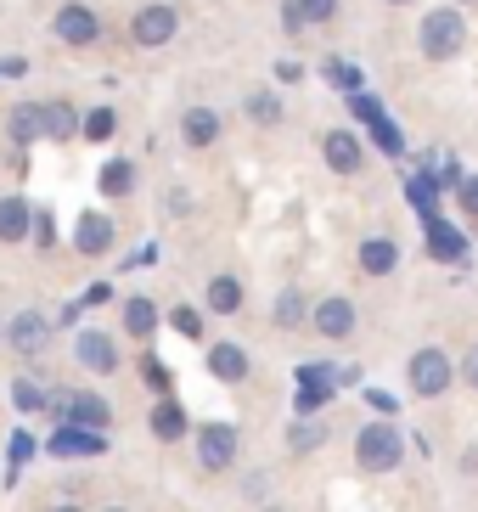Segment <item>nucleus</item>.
Returning <instances> with one entry per match:
<instances>
[{
  "label": "nucleus",
  "mask_w": 478,
  "mask_h": 512,
  "mask_svg": "<svg viewBox=\"0 0 478 512\" xmlns=\"http://www.w3.org/2000/svg\"><path fill=\"white\" fill-rule=\"evenodd\" d=\"M180 29V12L175 6H141V12L130 17V34H135V46H169Z\"/></svg>",
  "instance_id": "obj_7"
},
{
  "label": "nucleus",
  "mask_w": 478,
  "mask_h": 512,
  "mask_svg": "<svg viewBox=\"0 0 478 512\" xmlns=\"http://www.w3.org/2000/svg\"><path fill=\"white\" fill-rule=\"evenodd\" d=\"M422 57L428 62H450L456 51L467 46V17L456 12V6H439V12H428L422 17Z\"/></svg>",
  "instance_id": "obj_3"
},
{
  "label": "nucleus",
  "mask_w": 478,
  "mask_h": 512,
  "mask_svg": "<svg viewBox=\"0 0 478 512\" xmlns=\"http://www.w3.org/2000/svg\"><path fill=\"white\" fill-rule=\"evenodd\" d=\"M51 29H57L62 46H96L102 40V17L90 12V6H62Z\"/></svg>",
  "instance_id": "obj_8"
},
{
  "label": "nucleus",
  "mask_w": 478,
  "mask_h": 512,
  "mask_svg": "<svg viewBox=\"0 0 478 512\" xmlns=\"http://www.w3.org/2000/svg\"><path fill=\"white\" fill-rule=\"evenodd\" d=\"M12 400H17V411H45V406H51V394H45L34 377H17V383H12Z\"/></svg>",
  "instance_id": "obj_28"
},
{
  "label": "nucleus",
  "mask_w": 478,
  "mask_h": 512,
  "mask_svg": "<svg viewBox=\"0 0 478 512\" xmlns=\"http://www.w3.org/2000/svg\"><path fill=\"white\" fill-rule=\"evenodd\" d=\"M315 445H327V428H321V422H299L293 439H287V451H293V456H310Z\"/></svg>",
  "instance_id": "obj_29"
},
{
  "label": "nucleus",
  "mask_w": 478,
  "mask_h": 512,
  "mask_svg": "<svg viewBox=\"0 0 478 512\" xmlns=\"http://www.w3.org/2000/svg\"><path fill=\"white\" fill-rule=\"evenodd\" d=\"M74 248L79 254H107V248H113V220H107V214H85L79 231H74Z\"/></svg>",
  "instance_id": "obj_17"
},
{
  "label": "nucleus",
  "mask_w": 478,
  "mask_h": 512,
  "mask_svg": "<svg viewBox=\"0 0 478 512\" xmlns=\"http://www.w3.org/2000/svg\"><path fill=\"white\" fill-rule=\"evenodd\" d=\"M34 226V203L29 197H0V242H23Z\"/></svg>",
  "instance_id": "obj_14"
},
{
  "label": "nucleus",
  "mask_w": 478,
  "mask_h": 512,
  "mask_svg": "<svg viewBox=\"0 0 478 512\" xmlns=\"http://www.w3.org/2000/svg\"><path fill=\"white\" fill-rule=\"evenodd\" d=\"M310 316V304H304L299 287H287V293H276V304H270V321L276 327H299V321Z\"/></svg>",
  "instance_id": "obj_23"
},
{
  "label": "nucleus",
  "mask_w": 478,
  "mask_h": 512,
  "mask_svg": "<svg viewBox=\"0 0 478 512\" xmlns=\"http://www.w3.org/2000/svg\"><path fill=\"white\" fill-rule=\"evenodd\" d=\"M299 12H304V23H310V29H321V23H332V17H338V0H299Z\"/></svg>",
  "instance_id": "obj_32"
},
{
  "label": "nucleus",
  "mask_w": 478,
  "mask_h": 512,
  "mask_svg": "<svg viewBox=\"0 0 478 512\" xmlns=\"http://www.w3.org/2000/svg\"><path fill=\"white\" fill-rule=\"evenodd\" d=\"M372 130H377V141H383V147H389V152H400V130H394L389 119H377Z\"/></svg>",
  "instance_id": "obj_39"
},
{
  "label": "nucleus",
  "mask_w": 478,
  "mask_h": 512,
  "mask_svg": "<svg viewBox=\"0 0 478 512\" xmlns=\"http://www.w3.org/2000/svg\"><path fill=\"white\" fill-rule=\"evenodd\" d=\"M248 113H254V124H276L282 119V102H276L270 91H254L248 96Z\"/></svg>",
  "instance_id": "obj_30"
},
{
  "label": "nucleus",
  "mask_w": 478,
  "mask_h": 512,
  "mask_svg": "<svg viewBox=\"0 0 478 512\" xmlns=\"http://www.w3.org/2000/svg\"><path fill=\"white\" fill-rule=\"evenodd\" d=\"M180 141H186V147H214V141H220V113H214V107H186Z\"/></svg>",
  "instance_id": "obj_13"
},
{
  "label": "nucleus",
  "mask_w": 478,
  "mask_h": 512,
  "mask_svg": "<svg viewBox=\"0 0 478 512\" xmlns=\"http://www.w3.org/2000/svg\"><path fill=\"white\" fill-rule=\"evenodd\" d=\"M355 259H360V271H366V276H389L394 265H400V248H394L389 237H366Z\"/></svg>",
  "instance_id": "obj_15"
},
{
  "label": "nucleus",
  "mask_w": 478,
  "mask_h": 512,
  "mask_svg": "<svg viewBox=\"0 0 478 512\" xmlns=\"http://www.w3.org/2000/svg\"><path fill=\"white\" fill-rule=\"evenodd\" d=\"M405 462V434L394 422H366L355 434V467L360 473H394Z\"/></svg>",
  "instance_id": "obj_1"
},
{
  "label": "nucleus",
  "mask_w": 478,
  "mask_h": 512,
  "mask_svg": "<svg viewBox=\"0 0 478 512\" xmlns=\"http://www.w3.org/2000/svg\"><path fill=\"white\" fill-rule=\"evenodd\" d=\"M428 248H434V259H462L467 254V237L456 226H445V220H428Z\"/></svg>",
  "instance_id": "obj_21"
},
{
  "label": "nucleus",
  "mask_w": 478,
  "mask_h": 512,
  "mask_svg": "<svg viewBox=\"0 0 478 512\" xmlns=\"http://www.w3.org/2000/svg\"><path fill=\"white\" fill-rule=\"evenodd\" d=\"M74 361L85 366V372H113V366H119V349H113V338H107V332H79L74 338Z\"/></svg>",
  "instance_id": "obj_12"
},
{
  "label": "nucleus",
  "mask_w": 478,
  "mask_h": 512,
  "mask_svg": "<svg viewBox=\"0 0 478 512\" xmlns=\"http://www.w3.org/2000/svg\"><path fill=\"white\" fill-rule=\"evenodd\" d=\"M0 344H6V327H0Z\"/></svg>",
  "instance_id": "obj_47"
},
{
  "label": "nucleus",
  "mask_w": 478,
  "mask_h": 512,
  "mask_svg": "<svg viewBox=\"0 0 478 512\" xmlns=\"http://www.w3.org/2000/svg\"><path fill=\"white\" fill-rule=\"evenodd\" d=\"M209 372L220 377V383H242V377H248V355H242L237 344H214L209 349Z\"/></svg>",
  "instance_id": "obj_19"
},
{
  "label": "nucleus",
  "mask_w": 478,
  "mask_h": 512,
  "mask_svg": "<svg viewBox=\"0 0 478 512\" xmlns=\"http://www.w3.org/2000/svg\"><path fill=\"white\" fill-rule=\"evenodd\" d=\"M237 451H242V434L231 428V422H209V428H197V467H203V473H231Z\"/></svg>",
  "instance_id": "obj_5"
},
{
  "label": "nucleus",
  "mask_w": 478,
  "mask_h": 512,
  "mask_svg": "<svg viewBox=\"0 0 478 512\" xmlns=\"http://www.w3.org/2000/svg\"><path fill=\"white\" fill-rule=\"evenodd\" d=\"M29 237L40 242L45 254H51V242H57V220H51V214H40V209H34V226H29Z\"/></svg>",
  "instance_id": "obj_33"
},
{
  "label": "nucleus",
  "mask_w": 478,
  "mask_h": 512,
  "mask_svg": "<svg viewBox=\"0 0 478 512\" xmlns=\"http://www.w3.org/2000/svg\"><path fill=\"white\" fill-rule=\"evenodd\" d=\"M113 130H119V113H113V107H90L85 119H79V136L85 141H107Z\"/></svg>",
  "instance_id": "obj_26"
},
{
  "label": "nucleus",
  "mask_w": 478,
  "mask_h": 512,
  "mask_svg": "<svg viewBox=\"0 0 478 512\" xmlns=\"http://www.w3.org/2000/svg\"><path fill=\"white\" fill-rule=\"evenodd\" d=\"M299 411H321L332 400V366H304L299 372Z\"/></svg>",
  "instance_id": "obj_16"
},
{
  "label": "nucleus",
  "mask_w": 478,
  "mask_h": 512,
  "mask_svg": "<svg viewBox=\"0 0 478 512\" xmlns=\"http://www.w3.org/2000/svg\"><path fill=\"white\" fill-rule=\"evenodd\" d=\"M45 451H51V456H102L107 451V434H90V428L62 422L57 434L45 439Z\"/></svg>",
  "instance_id": "obj_11"
},
{
  "label": "nucleus",
  "mask_w": 478,
  "mask_h": 512,
  "mask_svg": "<svg viewBox=\"0 0 478 512\" xmlns=\"http://www.w3.org/2000/svg\"><path fill=\"white\" fill-rule=\"evenodd\" d=\"M124 327H130L135 338H152V332H158V304H152V299H130V304H124Z\"/></svg>",
  "instance_id": "obj_24"
},
{
  "label": "nucleus",
  "mask_w": 478,
  "mask_h": 512,
  "mask_svg": "<svg viewBox=\"0 0 478 512\" xmlns=\"http://www.w3.org/2000/svg\"><path fill=\"white\" fill-rule=\"evenodd\" d=\"M327 79L338 85V91H355V85H360V68H349V62H327Z\"/></svg>",
  "instance_id": "obj_34"
},
{
  "label": "nucleus",
  "mask_w": 478,
  "mask_h": 512,
  "mask_svg": "<svg viewBox=\"0 0 478 512\" xmlns=\"http://www.w3.org/2000/svg\"><path fill=\"white\" fill-rule=\"evenodd\" d=\"M203 304H209L214 316H237V310H242V282H237V276H214L209 293H203Z\"/></svg>",
  "instance_id": "obj_20"
},
{
  "label": "nucleus",
  "mask_w": 478,
  "mask_h": 512,
  "mask_svg": "<svg viewBox=\"0 0 478 512\" xmlns=\"http://www.w3.org/2000/svg\"><path fill=\"white\" fill-rule=\"evenodd\" d=\"M405 383H411V394L417 400H439V394L456 383V366H450V355L439 344H422L411 361H405Z\"/></svg>",
  "instance_id": "obj_4"
},
{
  "label": "nucleus",
  "mask_w": 478,
  "mask_h": 512,
  "mask_svg": "<svg viewBox=\"0 0 478 512\" xmlns=\"http://www.w3.org/2000/svg\"><path fill=\"white\" fill-rule=\"evenodd\" d=\"M310 321H315L321 338H349V332H355V304H349L344 293H332V299H321L310 310Z\"/></svg>",
  "instance_id": "obj_10"
},
{
  "label": "nucleus",
  "mask_w": 478,
  "mask_h": 512,
  "mask_svg": "<svg viewBox=\"0 0 478 512\" xmlns=\"http://www.w3.org/2000/svg\"><path fill=\"white\" fill-rule=\"evenodd\" d=\"M135 186V164L130 158H113V164L102 169V197H124Z\"/></svg>",
  "instance_id": "obj_27"
},
{
  "label": "nucleus",
  "mask_w": 478,
  "mask_h": 512,
  "mask_svg": "<svg viewBox=\"0 0 478 512\" xmlns=\"http://www.w3.org/2000/svg\"><path fill=\"white\" fill-rule=\"evenodd\" d=\"M51 512H79V507H74V501H62V507H51Z\"/></svg>",
  "instance_id": "obj_43"
},
{
  "label": "nucleus",
  "mask_w": 478,
  "mask_h": 512,
  "mask_svg": "<svg viewBox=\"0 0 478 512\" xmlns=\"http://www.w3.org/2000/svg\"><path fill=\"white\" fill-rule=\"evenodd\" d=\"M12 141L17 147H29V141H40L45 136V102H23V107H12Z\"/></svg>",
  "instance_id": "obj_18"
},
{
  "label": "nucleus",
  "mask_w": 478,
  "mask_h": 512,
  "mask_svg": "<svg viewBox=\"0 0 478 512\" xmlns=\"http://www.w3.org/2000/svg\"><path fill=\"white\" fill-rule=\"evenodd\" d=\"M355 113H360L366 124H377V119H383V102H377V96H360V91H355Z\"/></svg>",
  "instance_id": "obj_36"
},
{
  "label": "nucleus",
  "mask_w": 478,
  "mask_h": 512,
  "mask_svg": "<svg viewBox=\"0 0 478 512\" xmlns=\"http://www.w3.org/2000/svg\"><path fill=\"white\" fill-rule=\"evenodd\" d=\"M169 327H175L180 338H203V310H192V304H180L175 316H169Z\"/></svg>",
  "instance_id": "obj_31"
},
{
  "label": "nucleus",
  "mask_w": 478,
  "mask_h": 512,
  "mask_svg": "<svg viewBox=\"0 0 478 512\" xmlns=\"http://www.w3.org/2000/svg\"><path fill=\"white\" fill-rule=\"evenodd\" d=\"M462 383L478 389V344H467V355H462Z\"/></svg>",
  "instance_id": "obj_38"
},
{
  "label": "nucleus",
  "mask_w": 478,
  "mask_h": 512,
  "mask_svg": "<svg viewBox=\"0 0 478 512\" xmlns=\"http://www.w3.org/2000/svg\"><path fill=\"white\" fill-rule=\"evenodd\" d=\"M102 512H130V507H102Z\"/></svg>",
  "instance_id": "obj_44"
},
{
  "label": "nucleus",
  "mask_w": 478,
  "mask_h": 512,
  "mask_svg": "<svg viewBox=\"0 0 478 512\" xmlns=\"http://www.w3.org/2000/svg\"><path fill=\"white\" fill-rule=\"evenodd\" d=\"M276 79H282V85H299L304 68H299V62H276Z\"/></svg>",
  "instance_id": "obj_40"
},
{
  "label": "nucleus",
  "mask_w": 478,
  "mask_h": 512,
  "mask_svg": "<svg viewBox=\"0 0 478 512\" xmlns=\"http://www.w3.org/2000/svg\"><path fill=\"white\" fill-rule=\"evenodd\" d=\"M74 130H79L74 107H68V102H45V136H51V141H68Z\"/></svg>",
  "instance_id": "obj_25"
},
{
  "label": "nucleus",
  "mask_w": 478,
  "mask_h": 512,
  "mask_svg": "<svg viewBox=\"0 0 478 512\" xmlns=\"http://www.w3.org/2000/svg\"><path fill=\"white\" fill-rule=\"evenodd\" d=\"M45 344H51V321L40 316V310H17L12 321H6V349H17V355H45Z\"/></svg>",
  "instance_id": "obj_6"
},
{
  "label": "nucleus",
  "mask_w": 478,
  "mask_h": 512,
  "mask_svg": "<svg viewBox=\"0 0 478 512\" xmlns=\"http://www.w3.org/2000/svg\"><path fill=\"white\" fill-rule=\"evenodd\" d=\"M265 512H287V507H265Z\"/></svg>",
  "instance_id": "obj_46"
},
{
  "label": "nucleus",
  "mask_w": 478,
  "mask_h": 512,
  "mask_svg": "<svg viewBox=\"0 0 478 512\" xmlns=\"http://www.w3.org/2000/svg\"><path fill=\"white\" fill-rule=\"evenodd\" d=\"M462 209L478 214V181H462Z\"/></svg>",
  "instance_id": "obj_41"
},
{
  "label": "nucleus",
  "mask_w": 478,
  "mask_h": 512,
  "mask_svg": "<svg viewBox=\"0 0 478 512\" xmlns=\"http://www.w3.org/2000/svg\"><path fill=\"white\" fill-rule=\"evenodd\" d=\"M389 6H411V0H389Z\"/></svg>",
  "instance_id": "obj_45"
},
{
  "label": "nucleus",
  "mask_w": 478,
  "mask_h": 512,
  "mask_svg": "<svg viewBox=\"0 0 478 512\" xmlns=\"http://www.w3.org/2000/svg\"><path fill=\"white\" fill-rule=\"evenodd\" d=\"M304 29H310V23H304V12H299V0H282V34H293V40H299Z\"/></svg>",
  "instance_id": "obj_35"
},
{
  "label": "nucleus",
  "mask_w": 478,
  "mask_h": 512,
  "mask_svg": "<svg viewBox=\"0 0 478 512\" xmlns=\"http://www.w3.org/2000/svg\"><path fill=\"white\" fill-rule=\"evenodd\" d=\"M152 434L164 439V445L186 439V411H180L175 400H158V406H152Z\"/></svg>",
  "instance_id": "obj_22"
},
{
  "label": "nucleus",
  "mask_w": 478,
  "mask_h": 512,
  "mask_svg": "<svg viewBox=\"0 0 478 512\" xmlns=\"http://www.w3.org/2000/svg\"><path fill=\"white\" fill-rule=\"evenodd\" d=\"M321 158H327L332 175H355V169L366 164V147H360L349 130H327V136H321Z\"/></svg>",
  "instance_id": "obj_9"
},
{
  "label": "nucleus",
  "mask_w": 478,
  "mask_h": 512,
  "mask_svg": "<svg viewBox=\"0 0 478 512\" xmlns=\"http://www.w3.org/2000/svg\"><path fill=\"white\" fill-rule=\"evenodd\" d=\"M45 411H51L57 422L90 428V434H107V428H113V406H107L102 394H90V389H57Z\"/></svg>",
  "instance_id": "obj_2"
},
{
  "label": "nucleus",
  "mask_w": 478,
  "mask_h": 512,
  "mask_svg": "<svg viewBox=\"0 0 478 512\" xmlns=\"http://www.w3.org/2000/svg\"><path fill=\"white\" fill-rule=\"evenodd\" d=\"M29 456H34V439H29V434H12V473L29 462Z\"/></svg>",
  "instance_id": "obj_37"
},
{
  "label": "nucleus",
  "mask_w": 478,
  "mask_h": 512,
  "mask_svg": "<svg viewBox=\"0 0 478 512\" xmlns=\"http://www.w3.org/2000/svg\"><path fill=\"white\" fill-rule=\"evenodd\" d=\"M107 299H113V293H107V282H96V287H85V299H79V304H107Z\"/></svg>",
  "instance_id": "obj_42"
}]
</instances>
